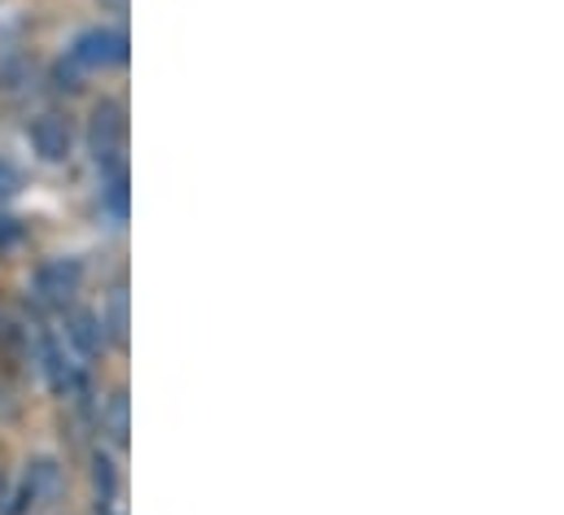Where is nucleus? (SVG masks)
<instances>
[{"label":"nucleus","mask_w":564,"mask_h":515,"mask_svg":"<svg viewBox=\"0 0 564 515\" xmlns=\"http://www.w3.org/2000/svg\"><path fill=\"white\" fill-rule=\"evenodd\" d=\"M101 4H106V9H115V13H123V9H128V0H101Z\"/></svg>","instance_id":"15"},{"label":"nucleus","mask_w":564,"mask_h":515,"mask_svg":"<svg viewBox=\"0 0 564 515\" xmlns=\"http://www.w3.org/2000/svg\"><path fill=\"white\" fill-rule=\"evenodd\" d=\"M18 188H22V175H18V166H13L9 157H0V201L18 197Z\"/></svg>","instance_id":"12"},{"label":"nucleus","mask_w":564,"mask_h":515,"mask_svg":"<svg viewBox=\"0 0 564 515\" xmlns=\"http://www.w3.org/2000/svg\"><path fill=\"white\" fill-rule=\"evenodd\" d=\"M26 140H31V149H35L40 162H62L70 153V123L62 114H40L26 128Z\"/></svg>","instance_id":"5"},{"label":"nucleus","mask_w":564,"mask_h":515,"mask_svg":"<svg viewBox=\"0 0 564 515\" xmlns=\"http://www.w3.org/2000/svg\"><path fill=\"white\" fill-rule=\"evenodd\" d=\"M93 481H97L101 498H110V494H115V463H110L106 454H97V463H93Z\"/></svg>","instance_id":"11"},{"label":"nucleus","mask_w":564,"mask_h":515,"mask_svg":"<svg viewBox=\"0 0 564 515\" xmlns=\"http://www.w3.org/2000/svg\"><path fill=\"white\" fill-rule=\"evenodd\" d=\"M26 346H31V328L9 306H0V350L4 354H26Z\"/></svg>","instance_id":"8"},{"label":"nucleus","mask_w":564,"mask_h":515,"mask_svg":"<svg viewBox=\"0 0 564 515\" xmlns=\"http://www.w3.org/2000/svg\"><path fill=\"white\" fill-rule=\"evenodd\" d=\"M79 280H84V271H79L75 258H53V262H44V266L35 271L31 288H35V302H40V306L66 310V306L75 302V293H79Z\"/></svg>","instance_id":"1"},{"label":"nucleus","mask_w":564,"mask_h":515,"mask_svg":"<svg viewBox=\"0 0 564 515\" xmlns=\"http://www.w3.org/2000/svg\"><path fill=\"white\" fill-rule=\"evenodd\" d=\"M123 140H128V119H123V106L119 101H101L93 110V128H88V144L97 153L101 166H123L119 153H123Z\"/></svg>","instance_id":"2"},{"label":"nucleus","mask_w":564,"mask_h":515,"mask_svg":"<svg viewBox=\"0 0 564 515\" xmlns=\"http://www.w3.org/2000/svg\"><path fill=\"white\" fill-rule=\"evenodd\" d=\"M101 324H106V319H101ZM106 328H110V337H115L119 346H128V293H123V288L110 297V324H106Z\"/></svg>","instance_id":"9"},{"label":"nucleus","mask_w":564,"mask_h":515,"mask_svg":"<svg viewBox=\"0 0 564 515\" xmlns=\"http://www.w3.org/2000/svg\"><path fill=\"white\" fill-rule=\"evenodd\" d=\"M66 341L79 350V354H101L106 350V324H101V315H93V310H75L70 319H66Z\"/></svg>","instance_id":"6"},{"label":"nucleus","mask_w":564,"mask_h":515,"mask_svg":"<svg viewBox=\"0 0 564 515\" xmlns=\"http://www.w3.org/2000/svg\"><path fill=\"white\" fill-rule=\"evenodd\" d=\"M0 515H9V494H4V481H0Z\"/></svg>","instance_id":"16"},{"label":"nucleus","mask_w":564,"mask_h":515,"mask_svg":"<svg viewBox=\"0 0 564 515\" xmlns=\"http://www.w3.org/2000/svg\"><path fill=\"white\" fill-rule=\"evenodd\" d=\"M101 515H115V512H110V507H101Z\"/></svg>","instance_id":"17"},{"label":"nucleus","mask_w":564,"mask_h":515,"mask_svg":"<svg viewBox=\"0 0 564 515\" xmlns=\"http://www.w3.org/2000/svg\"><path fill=\"white\" fill-rule=\"evenodd\" d=\"M53 79H57V88H66V92H75V88H79V70H75V62H70V66L62 62V66L53 70Z\"/></svg>","instance_id":"13"},{"label":"nucleus","mask_w":564,"mask_h":515,"mask_svg":"<svg viewBox=\"0 0 564 515\" xmlns=\"http://www.w3.org/2000/svg\"><path fill=\"white\" fill-rule=\"evenodd\" d=\"M62 494V468H57V459H31L26 463V481H22V498L9 507V515L18 512H35V507H48L53 498Z\"/></svg>","instance_id":"4"},{"label":"nucleus","mask_w":564,"mask_h":515,"mask_svg":"<svg viewBox=\"0 0 564 515\" xmlns=\"http://www.w3.org/2000/svg\"><path fill=\"white\" fill-rule=\"evenodd\" d=\"M106 206L123 219L128 215V175H123V166H115L110 171V184H106Z\"/></svg>","instance_id":"10"},{"label":"nucleus","mask_w":564,"mask_h":515,"mask_svg":"<svg viewBox=\"0 0 564 515\" xmlns=\"http://www.w3.org/2000/svg\"><path fill=\"white\" fill-rule=\"evenodd\" d=\"M101 428H106V437H110L115 446L128 441V393H123V388H115V393L106 397V406H101Z\"/></svg>","instance_id":"7"},{"label":"nucleus","mask_w":564,"mask_h":515,"mask_svg":"<svg viewBox=\"0 0 564 515\" xmlns=\"http://www.w3.org/2000/svg\"><path fill=\"white\" fill-rule=\"evenodd\" d=\"M70 62L75 66H88V70H106V66H119L128 62V35L123 31H110V26H97V31H84L70 48Z\"/></svg>","instance_id":"3"},{"label":"nucleus","mask_w":564,"mask_h":515,"mask_svg":"<svg viewBox=\"0 0 564 515\" xmlns=\"http://www.w3.org/2000/svg\"><path fill=\"white\" fill-rule=\"evenodd\" d=\"M13 241H18V223H13L9 215H0V250L13 245Z\"/></svg>","instance_id":"14"}]
</instances>
